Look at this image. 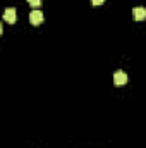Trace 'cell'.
I'll list each match as a JSON object with an SVG mask.
<instances>
[{
    "label": "cell",
    "instance_id": "cell-1",
    "mask_svg": "<svg viewBox=\"0 0 146 148\" xmlns=\"http://www.w3.org/2000/svg\"><path fill=\"white\" fill-rule=\"evenodd\" d=\"M3 21L14 24V23L17 21V12H16V9H12V7L5 9V12H3Z\"/></svg>",
    "mask_w": 146,
    "mask_h": 148
},
{
    "label": "cell",
    "instance_id": "cell-2",
    "mask_svg": "<svg viewBox=\"0 0 146 148\" xmlns=\"http://www.w3.org/2000/svg\"><path fill=\"white\" fill-rule=\"evenodd\" d=\"M29 21H31V24H35V26L41 24V23L45 21V17H43V12L35 9V10H33V12L29 14Z\"/></svg>",
    "mask_w": 146,
    "mask_h": 148
},
{
    "label": "cell",
    "instance_id": "cell-3",
    "mask_svg": "<svg viewBox=\"0 0 146 148\" xmlns=\"http://www.w3.org/2000/svg\"><path fill=\"white\" fill-rule=\"evenodd\" d=\"M113 83L115 84H119V86H122V84H126L127 83V74L124 73V71H115V74H113Z\"/></svg>",
    "mask_w": 146,
    "mask_h": 148
},
{
    "label": "cell",
    "instance_id": "cell-4",
    "mask_svg": "<svg viewBox=\"0 0 146 148\" xmlns=\"http://www.w3.org/2000/svg\"><path fill=\"white\" fill-rule=\"evenodd\" d=\"M132 16L136 21H145L146 19V9L145 7H134L132 9Z\"/></svg>",
    "mask_w": 146,
    "mask_h": 148
},
{
    "label": "cell",
    "instance_id": "cell-5",
    "mask_svg": "<svg viewBox=\"0 0 146 148\" xmlns=\"http://www.w3.org/2000/svg\"><path fill=\"white\" fill-rule=\"evenodd\" d=\"M28 3L33 5V7H40L41 5V0H28Z\"/></svg>",
    "mask_w": 146,
    "mask_h": 148
},
{
    "label": "cell",
    "instance_id": "cell-6",
    "mask_svg": "<svg viewBox=\"0 0 146 148\" xmlns=\"http://www.w3.org/2000/svg\"><path fill=\"white\" fill-rule=\"evenodd\" d=\"M91 2H93V5H95V7H98V5H102L105 0H91Z\"/></svg>",
    "mask_w": 146,
    "mask_h": 148
}]
</instances>
